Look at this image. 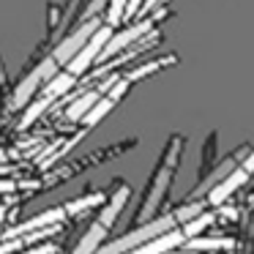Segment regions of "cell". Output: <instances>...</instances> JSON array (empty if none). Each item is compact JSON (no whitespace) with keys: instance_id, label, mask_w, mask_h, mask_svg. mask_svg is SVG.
<instances>
[{"instance_id":"obj_18","label":"cell","mask_w":254,"mask_h":254,"mask_svg":"<svg viewBox=\"0 0 254 254\" xmlns=\"http://www.w3.org/2000/svg\"><path fill=\"white\" fill-rule=\"evenodd\" d=\"M123 17H126V0H110L104 14H101V22L107 28L118 30V28H123Z\"/></svg>"},{"instance_id":"obj_12","label":"cell","mask_w":254,"mask_h":254,"mask_svg":"<svg viewBox=\"0 0 254 254\" xmlns=\"http://www.w3.org/2000/svg\"><path fill=\"white\" fill-rule=\"evenodd\" d=\"M104 235H107V230L93 221V224L85 230V235L79 238V243L71 249V254H96V252H99V246L104 243Z\"/></svg>"},{"instance_id":"obj_10","label":"cell","mask_w":254,"mask_h":254,"mask_svg":"<svg viewBox=\"0 0 254 254\" xmlns=\"http://www.w3.org/2000/svg\"><path fill=\"white\" fill-rule=\"evenodd\" d=\"M183 243H186L183 232L181 230H172V232H167V235L156 238V241L145 243V246L134 249V252H128V254H167V252H172L175 246H183Z\"/></svg>"},{"instance_id":"obj_4","label":"cell","mask_w":254,"mask_h":254,"mask_svg":"<svg viewBox=\"0 0 254 254\" xmlns=\"http://www.w3.org/2000/svg\"><path fill=\"white\" fill-rule=\"evenodd\" d=\"M99 28H101V19H90V22H82V25H77V28H71L63 39H58L55 44L50 47V58L58 63V68H66L68 63H71V58L82 50L85 41H88Z\"/></svg>"},{"instance_id":"obj_15","label":"cell","mask_w":254,"mask_h":254,"mask_svg":"<svg viewBox=\"0 0 254 254\" xmlns=\"http://www.w3.org/2000/svg\"><path fill=\"white\" fill-rule=\"evenodd\" d=\"M210 224H216V213L213 210H205V213H199L197 219H191L189 224H183L181 232H183L186 241H191V238H202V232L208 230Z\"/></svg>"},{"instance_id":"obj_7","label":"cell","mask_w":254,"mask_h":254,"mask_svg":"<svg viewBox=\"0 0 254 254\" xmlns=\"http://www.w3.org/2000/svg\"><path fill=\"white\" fill-rule=\"evenodd\" d=\"M249 181H252V172H249V170H243V167L238 164L235 170H232L230 175H227L224 181L219 183V186H216V189H210V194L205 197V202H208V205H213V208H219V205H224V199H230L232 194H235L241 186H246Z\"/></svg>"},{"instance_id":"obj_3","label":"cell","mask_w":254,"mask_h":254,"mask_svg":"<svg viewBox=\"0 0 254 254\" xmlns=\"http://www.w3.org/2000/svg\"><path fill=\"white\" fill-rule=\"evenodd\" d=\"M178 230V221L172 213H161L156 216V219L145 221V224H137L131 232H126V235L115 238V241H110L107 246H99V252L96 254H128L134 252V249L145 246V243L156 241V238L167 235V232Z\"/></svg>"},{"instance_id":"obj_14","label":"cell","mask_w":254,"mask_h":254,"mask_svg":"<svg viewBox=\"0 0 254 254\" xmlns=\"http://www.w3.org/2000/svg\"><path fill=\"white\" fill-rule=\"evenodd\" d=\"M115 104H118V101H112L110 96H101V99L96 101L93 107H90V112H88V115L82 118V126H85V131H88V128H93V126H99V123L104 121V118L110 115L112 110H115Z\"/></svg>"},{"instance_id":"obj_1","label":"cell","mask_w":254,"mask_h":254,"mask_svg":"<svg viewBox=\"0 0 254 254\" xmlns=\"http://www.w3.org/2000/svg\"><path fill=\"white\" fill-rule=\"evenodd\" d=\"M183 148H186V139H183L181 134H172V137L167 139L164 153L159 156V164H156L153 175H150V183H148V189H145L142 208H139V213H137L139 224L156 219V213H159L161 202H164L167 191H170V186H172V178H175V170H178V161H181Z\"/></svg>"},{"instance_id":"obj_21","label":"cell","mask_w":254,"mask_h":254,"mask_svg":"<svg viewBox=\"0 0 254 254\" xmlns=\"http://www.w3.org/2000/svg\"><path fill=\"white\" fill-rule=\"evenodd\" d=\"M25 254H52V246H39V249H28Z\"/></svg>"},{"instance_id":"obj_9","label":"cell","mask_w":254,"mask_h":254,"mask_svg":"<svg viewBox=\"0 0 254 254\" xmlns=\"http://www.w3.org/2000/svg\"><path fill=\"white\" fill-rule=\"evenodd\" d=\"M175 63H178V55H161V58H153V61H145V63H139V66L128 68V71L123 74V79H126L128 85H134V82H139V79L150 77V74L161 71V68L175 66Z\"/></svg>"},{"instance_id":"obj_24","label":"cell","mask_w":254,"mask_h":254,"mask_svg":"<svg viewBox=\"0 0 254 254\" xmlns=\"http://www.w3.org/2000/svg\"><path fill=\"white\" fill-rule=\"evenodd\" d=\"M3 161H6V153H3V150H0V164H3Z\"/></svg>"},{"instance_id":"obj_5","label":"cell","mask_w":254,"mask_h":254,"mask_svg":"<svg viewBox=\"0 0 254 254\" xmlns=\"http://www.w3.org/2000/svg\"><path fill=\"white\" fill-rule=\"evenodd\" d=\"M252 145H241V148H238V150H232V153L230 156H227V159H221L219 161V164H216L213 167V170H210L208 172V175H205L202 178V181H199L197 183V186H194L191 189V191H189V197H186V202H191V199H194V202H197V199H202V197H208V194H210V189H216V186H219V183L221 181H224V178L227 175H230V172L232 170H235V167L238 164H241V161L243 159H246V156L249 153H252Z\"/></svg>"},{"instance_id":"obj_2","label":"cell","mask_w":254,"mask_h":254,"mask_svg":"<svg viewBox=\"0 0 254 254\" xmlns=\"http://www.w3.org/2000/svg\"><path fill=\"white\" fill-rule=\"evenodd\" d=\"M61 71L58 68V63L50 58V52L44 50V47H39L36 50V55L30 58V66L22 71V77H19V82L14 85V93H11V107L14 110H22V107H28L30 101L39 96V90L44 88L47 82H50L55 74Z\"/></svg>"},{"instance_id":"obj_23","label":"cell","mask_w":254,"mask_h":254,"mask_svg":"<svg viewBox=\"0 0 254 254\" xmlns=\"http://www.w3.org/2000/svg\"><path fill=\"white\" fill-rule=\"evenodd\" d=\"M3 221H6V208H0V235H3Z\"/></svg>"},{"instance_id":"obj_6","label":"cell","mask_w":254,"mask_h":254,"mask_svg":"<svg viewBox=\"0 0 254 254\" xmlns=\"http://www.w3.org/2000/svg\"><path fill=\"white\" fill-rule=\"evenodd\" d=\"M110 36H112V28H107L104 22H101V28L96 30L93 36H90L88 41H85V47L77 52V55L71 58V63H68L63 71H68L74 79L77 77H82V74H88L90 68L96 66V61H99V55H101V50L107 47V41H110Z\"/></svg>"},{"instance_id":"obj_20","label":"cell","mask_w":254,"mask_h":254,"mask_svg":"<svg viewBox=\"0 0 254 254\" xmlns=\"http://www.w3.org/2000/svg\"><path fill=\"white\" fill-rule=\"evenodd\" d=\"M170 0H145L142 6H139V11H137V17H134V22L137 19H145V17H150L153 11H159V8H164Z\"/></svg>"},{"instance_id":"obj_11","label":"cell","mask_w":254,"mask_h":254,"mask_svg":"<svg viewBox=\"0 0 254 254\" xmlns=\"http://www.w3.org/2000/svg\"><path fill=\"white\" fill-rule=\"evenodd\" d=\"M101 99V93L99 90H85V93H79L77 99L71 101V104L66 107V121H71V123H82V118L90 112V107L96 104V101Z\"/></svg>"},{"instance_id":"obj_16","label":"cell","mask_w":254,"mask_h":254,"mask_svg":"<svg viewBox=\"0 0 254 254\" xmlns=\"http://www.w3.org/2000/svg\"><path fill=\"white\" fill-rule=\"evenodd\" d=\"M52 107V99H47V96H36L33 101L28 104V110H25V115L19 118V128H28L30 123H36L41 115H44L47 110Z\"/></svg>"},{"instance_id":"obj_8","label":"cell","mask_w":254,"mask_h":254,"mask_svg":"<svg viewBox=\"0 0 254 254\" xmlns=\"http://www.w3.org/2000/svg\"><path fill=\"white\" fill-rule=\"evenodd\" d=\"M131 199V186H126V183L118 181L115 183V191L110 194V199L104 202V208H101L99 219H96V224H101L107 232L112 230V224H115V219L121 216V210L126 208V202Z\"/></svg>"},{"instance_id":"obj_19","label":"cell","mask_w":254,"mask_h":254,"mask_svg":"<svg viewBox=\"0 0 254 254\" xmlns=\"http://www.w3.org/2000/svg\"><path fill=\"white\" fill-rule=\"evenodd\" d=\"M216 148H219V134H208V142H205L202 148V167H199V175H208L210 170L216 167Z\"/></svg>"},{"instance_id":"obj_22","label":"cell","mask_w":254,"mask_h":254,"mask_svg":"<svg viewBox=\"0 0 254 254\" xmlns=\"http://www.w3.org/2000/svg\"><path fill=\"white\" fill-rule=\"evenodd\" d=\"M14 186H17L14 181H0V191H11Z\"/></svg>"},{"instance_id":"obj_13","label":"cell","mask_w":254,"mask_h":254,"mask_svg":"<svg viewBox=\"0 0 254 254\" xmlns=\"http://www.w3.org/2000/svg\"><path fill=\"white\" fill-rule=\"evenodd\" d=\"M74 85H77V79H74L68 71H58L55 77H52L50 82H47L44 88L39 90V93H41V96H47V99H52V101H55V99H61V96H66L68 90L74 88Z\"/></svg>"},{"instance_id":"obj_17","label":"cell","mask_w":254,"mask_h":254,"mask_svg":"<svg viewBox=\"0 0 254 254\" xmlns=\"http://www.w3.org/2000/svg\"><path fill=\"white\" fill-rule=\"evenodd\" d=\"M232 238H191V241H186L183 246L191 249V252H219V249H232Z\"/></svg>"}]
</instances>
